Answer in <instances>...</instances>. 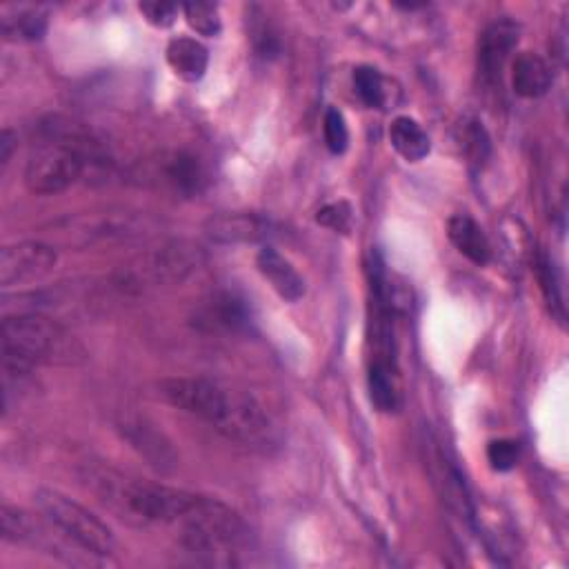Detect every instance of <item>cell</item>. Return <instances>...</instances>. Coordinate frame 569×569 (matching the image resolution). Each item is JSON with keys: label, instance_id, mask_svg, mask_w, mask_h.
<instances>
[{"label": "cell", "instance_id": "28", "mask_svg": "<svg viewBox=\"0 0 569 569\" xmlns=\"http://www.w3.org/2000/svg\"><path fill=\"white\" fill-rule=\"evenodd\" d=\"M465 149L474 162H483L489 156V136L481 123H472L465 134Z\"/></svg>", "mask_w": 569, "mask_h": 569}, {"label": "cell", "instance_id": "10", "mask_svg": "<svg viewBox=\"0 0 569 569\" xmlns=\"http://www.w3.org/2000/svg\"><path fill=\"white\" fill-rule=\"evenodd\" d=\"M274 225L270 219L252 212H234V214H221L208 221L206 232L212 241L225 243V245H239V243H259L265 241L272 234Z\"/></svg>", "mask_w": 569, "mask_h": 569}, {"label": "cell", "instance_id": "5", "mask_svg": "<svg viewBox=\"0 0 569 569\" xmlns=\"http://www.w3.org/2000/svg\"><path fill=\"white\" fill-rule=\"evenodd\" d=\"M34 503L41 514L83 551L94 556H112L116 551L118 542L112 527L67 494L52 487H39L34 492Z\"/></svg>", "mask_w": 569, "mask_h": 569}, {"label": "cell", "instance_id": "16", "mask_svg": "<svg viewBox=\"0 0 569 569\" xmlns=\"http://www.w3.org/2000/svg\"><path fill=\"white\" fill-rule=\"evenodd\" d=\"M447 236L452 245L474 265H487L492 261V245L483 228L467 214H454L447 223Z\"/></svg>", "mask_w": 569, "mask_h": 569}, {"label": "cell", "instance_id": "9", "mask_svg": "<svg viewBox=\"0 0 569 569\" xmlns=\"http://www.w3.org/2000/svg\"><path fill=\"white\" fill-rule=\"evenodd\" d=\"M118 430L123 436L131 443V447L147 459V463L160 472H169L178 465V456L171 447V443L165 439L162 432L156 430L147 419L140 417H125L118 423Z\"/></svg>", "mask_w": 569, "mask_h": 569}, {"label": "cell", "instance_id": "23", "mask_svg": "<svg viewBox=\"0 0 569 569\" xmlns=\"http://www.w3.org/2000/svg\"><path fill=\"white\" fill-rule=\"evenodd\" d=\"M538 278L542 283V294L547 298L551 314L558 318V323H565V303H562L556 267L547 256H540V261H538Z\"/></svg>", "mask_w": 569, "mask_h": 569}, {"label": "cell", "instance_id": "2", "mask_svg": "<svg viewBox=\"0 0 569 569\" xmlns=\"http://www.w3.org/2000/svg\"><path fill=\"white\" fill-rule=\"evenodd\" d=\"M78 476L103 507L134 527L178 529L201 500V494L136 478L101 463H83Z\"/></svg>", "mask_w": 569, "mask_h": 569}, {"label": "cell", "instance_id": "22", "mask_svg": "<svg viewBox=\"0 0 569 569\" xmlns=\"http://www.w3.org/2000/svg\"><path fill=\"white\" fill-rule=\"evenodd\" d=\"M354 87L358 98L367 105V107H383L386 105V83L383 76L373 67H358L354 72Z\"/></svg>", "mask_w": 569, "mask_h": 569}, {"label": "cell", "instance_id": "27", "mask_svg": "<svg viewBox=\"0 0 569 569\" xmlns=\"http://www.w3.org/2000/svg\"><path fill=\"white\" fill-rule=\"evenodd\" d=\"M180 10H182V8L171 6V3H140V6H138V12L143 14V19H145L149 25L158 28V30L171 28V25L176 23Z\"/></svg>", "mask_w": 569, "mask_h": 569}, {"label": "cell", "instance_id": "29", "mask_svg": "<svg viewBox=\"0 0 569 569\" xmlns=\"http://www.w3.org/2000/svg\"><path fill=\"white\" fill-rule=\"evenodd\" d=\"M14 145H17V134L12 129H3V136H0V162H3V167L12 158Z\"/></svg>", "mask_w": 569, "mask_h": 569}, {"label": "cell", "instance_id": "6", "mask_svg": "<svg viewBox=\"0 0 569 569\" xmlns=\"http://www.w3.org/2000/svg\"><path fill=\"white\" fill-rule=\"evenodd\" d=\"M92 154L81 138H59L41 145L28 160L25 185L32 194L56 197L81 180Z\"/></svg>", "mask_w": 569, "mask_h": 569}, {"label": "cell", "instance_id": "21", "mask_svg": "<svg viewBox=\"0 0 569 569\" xmlns=\"http://www.w3.org/2000/svg\"><path fill=\"white\" fill-rule=\"evenodd\" d=\"M182 14H185L187 25L192 28L197 34H201V36L214 39L223 30L221 12H219V6H214V3H189V6H182Z\"/></svg>", "mask_w": 569, "mask_h": 569}, {"label": "cell", "instance_id": "25", "mask_svg": "<svg viewBox=\"0 0 569 569\" xmlns=\"http://www.w3.org/2000/svg\"><path fill=\"white\" fill-rule=\"evenodd\" d=\"M518 459H520V447L516 441L498 439L487 445V461L496 472L514 470L518 465Z\"/></svg>", "mask_w": 569, "mask_h": 569}, {"label": "cell", "instance_id": "19", "mask_svg": "<svg viewBox=\"0 0 569 569\" xmlns=\"http://www.w3.org/2000/svg\"><path fill=\"white\" fill-rule=\"evenodd\" d=\"M199 323L212 329L234 331L247 323V312L234 296H217L201 309Z\"/></svg>", "mask_w": 569, "mask_h": 569}, {"label": "cell", "instance_id": "11", "mask_svg": "<svg viewBox=\"0 0 569 569\" xmlns=\"http://www.w3.org/2000/svg\"><path fill=\"white\" fill-rule=\"evenodd\" d=\"M367 386H369V399L378 412L392 414L401 408L397 358L373 356L369 362Z\"/></svg>", "mask_w": 569, "mask_h": 569}, {"label": "cell", "instance_id": "4", "mask_svg": "<svg viewBox=\"0 0 569 569\" xmlns=\"http://www.w3.org/2000/svg\"><path fill=\"white\" fill-rule=\"evenodd\" d=\"M206 254L189 241H171L160 247L147 250L120 267L116 281L127 292H145L165 285H180L189 274H194Z\"/></svg>", "mask_w": 569, "mask_h": 569}, {"label": "cell", "instance_id": "7", "mask_svg": "<svg viewBox=\"0 0 569 569\" xmlns=\"http://www.w3.org/2000/svg\"><path fill=\"white\" fill-rule=\"evenodd\" d=\"M59 261V252L41 241H21L0 252V285L21 287L45 278Z\"/></svg>", "mask_w": 569, "mask_h": 569}, {"label": "cell", "instance_id": "24", "mask_svg": "<svg viewBox=\"0 0 569 569\" xmlns=\"http://www.w3.org/2000/svg\"><path fill=\"white\" fill-rule=\"evenodd\" d=\"M323 136H325L327 149H329L334 156H340V154L347 151V147H349V129H347L345 116H343L336 107H329V109L325 112V118H323Z\"/></svg>", "mask_w": 569, "mask_h": 569}, {"label": "cell", "instance_id": "18", "mask_svg": "<svg viewBox=\"0 0 569 569\" xmlns=\"http://www.w3.org/2000/svg\"><path fill=\"white\" fill-rule=\"evenodd\" d=\"M390 143L399 151V156H403L410 162L423 160L430 154V149H432L428 131L410 116H399L392 123V127H390Z\"/></svg>", "mask_w": 569, "mask_h": 569}, {"label": "cell", "instance_id": "3", "mask_svg": "<svg viewBox=\"0 0 569 569\" xmlns=\"http://www.w3.org/2000/svg\"><path fill=\"white\" fill-rule=\"evenodd\" d=\"M6 373H30L36 365H78L83 345L56 320L41 314L8 316L0 327Z\"/></svg>", "mask_w": 569, "mask_h": 569}, {"label": "cell", "instance_id": "8", "mask_svg": "<svg viewBox=\"0 0 569 569\" xmlns=\"http://www.w3.org/2000/svg\"><path fill=\"white\" fill-rule=\"evenodd\" d=\"M520 28L514 21H496L492 23L478 41V74L485 85H500L503 67L518 45Z\"/></svg>", "mask_w": 569, "mask_h": 569}, {"label": "cell", "instance_id": "13", "mask_svg": "<svg viewBox=\"0 0 569 569\" xmlns=\"http://www.w3.org/2000/svg\"><path fill=\"white\" fill-rule=\"evenodd\" d=\"M160 176L173 189V192H178L182 197L201 194L208 182V171H206L201 158L194 154H187V151H176L169 158H165Z\"/></svg>", "mask_w": 569, "mask_h": 569}, {"label": "cell", "instance_id": "12", "mask_svg": "<svg viewBox=\"0 0 569 569\" xmlns=\"http://www.w3.org/2000/svg\"><path fill=\"white\" fill-rule=\"evenodd\" d=\"M259 272L272 285V289L287 303H296L305 296V281L274 247H263L256 256Z\"/></svg>", "mask_w": 569, "mask_h": 569}, {"label": "cell", "instance_id": "26", "mask_svg": "<svg viewBox=\"0 0 569 569\" xmlns=\"http://www.w3.org/2000/svg\"><path fill=\"white\" fill-rule=\"evenodd\" d=\"M316 221H318L323 228H329V230H334V232H349L351 225H354V210H351V206L345 203V201L329 203V206H325V208L318 210Z\"/></svg>", "mask_w": 569, "mask_h": 569}, {"label": "cell", "instance_id": "20", "mask_svg": "<svg viewBox=\"0 0 569 569\" xmlns=\"http://www.w3.org/2000/svg\"><path fill=\"white\" fill-rule=\"evenodd\" d=\"M0 531H3L6 540L34 542V545H36V538L43 534L41 523L32 514L19 507H12L8 503L3 505V509H0Z\"/></svg>", "mask_w": 569, "mask_h": 569}, {"label": "cell", "instance_id": "1", "mask_svg": "<svg viewBox=\"0 0 569 569\" xmlns=\"http://www.w3.org/2000/svg\"><path fill=\"white\" fill-rule=\"evenodd\" d=\"M156 397L197 417L228 441L265 447L274 441V423L263 403L247 390L203 376H178L156 383Z\"/></svg>", "mask_w": 569, "mask_h": 569}, {"label": "cell", "instance_id": "15", "mask_svg": "<svg viewBox=\"0 0 569 569\" xmlns=\"http://www.w3.org/2000/svg\"><path fill=\"white\" fill-rule=\"evenodd\" d=\"M551 67L534 52H523L512 65L514 92L523 98H540L551 87Z\"/></svg>", "mask_w": 569, "mask_h": 569}, {"label": "cell", "instance_id": "17", "mask_svg": "<svg viewBox=\"0 0 569 569\" xmlns=\"http://www.w3.org/2000/svg\"><path fill=\"white\" fill-rule=\"evenodd\" d=\"M48 32V14L41 8H12L0 19V34L8 43H34Z\"/></svg>", "mask_w": 569, "mask_h": 569}, {"label": "cell", "instance_id": "14", "mask_svg": "<svg viewBox=\"0 0 569 569\" xmlns=\"http://www.w3.org/2000/svg\"><path fill=\"white\" fill-rule=\"evenodd\" d=\"M167 63L171 72L185 83H199L210 67V52L208 48L189 36H178L167 45Z\"/></svg>", "mask_w": 569, "mask_h": 569}]
</instances>
